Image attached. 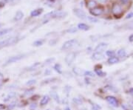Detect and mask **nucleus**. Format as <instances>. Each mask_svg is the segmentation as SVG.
<instances>
[{
    "label": "nucleus",
    "instance_id": "obj_1",
    "mask_svg": "<svg viewBox=\"0 0 133 110\" xmlns=\"http://www.w3.org/2000/svg\"><path fill=\"white\" fill-rule=\"evenodd\" d=\"M20 40L19 36H11L9 38H7L5 39L0 41V48L5 47H9L14 45Z\"/></svg>",
    "mask_w": 133,
    "mask_h": 110
},
{
    "label": "nucleus",
    "instance_id": "obj_2",
    "mask_svg": "<svg viewBox=\"0 0 133 110\" xmlns=\"http://www.w3.org/2000/svg\"><path fill=\"white\" fill-rule=\"evenodd\" d=\"M67 15V12L64 11H52L50 13H48L47 15H45V16L44 17V19H62L64 18Z\"/></svg>",
    "mask_w": 133,
    "mask_h": 110
},
{
    "label": "nucleus",
    "instance_id": "obj_3",
    "mask_svg": "<svg viewBox=\"0 0 133 110\" xmlns=\"http://www.w3.org/2000/svg\"><path fill=\"white\" fill-rule=\"evenodd\" d=\"M79 44V41L75 38L73 39H70V40H68L67 42H65L61 46V50H64V51H67L69 50H72L73 48L75 47Z\"/></svg>",
    "mask_w": 133,
    "mask_h": 110
},
{
    "label": "nucleus",
    "instance_id": "obj_4",
    "mask_svg": "<svg viewBox=\"0 0 133 110\" xmlns=\"http://www.w3.org/2000/svg\"><path fill=\"white\" fill-rule=\"evenodd\" d=\"M26 56H27V54H19V55H16V56H11L5 61V63L3 64V67L8 66L11 64H13V63H16L22 59H24Z\"/></svg>",
    "mask_w": 133,
    "mask_h": 110
},
{
    "label": "nucleus",
    "instance_id": "obj_5",
    "mask_svg": "<svg viewBox=\"0 0 133 110\" xmlns=\"http://www.w3.org/2000/svg\"><path fill=\"white\" fill-rule=\"evenodd\" d=\"M77 55L75 52H70L69 53H67L65 56L64 58V61L66 63V64H67L68 66H70L74 62V61L76 58Z\"/></svg>",
    "mask_w": 133,
    "mask_h": 110
},
{
    "label": "nucleus",
    "instance_id": "obj_6",
    "mask_svg": "<svg viewBox=\"0 0 133 110\" xmlns=\"http://www.w3.org/2000/svg\"><path fill=\"white\" fill-rule=\"evenodd\" d=\"M105 99L109 104L114 107H118L119 106V103H118V100H117L116 98H115L114 96L109 95V96H106Z\"/></svg>",
    "mask_w": 133,
    "mask_h": 110
},
{
    "label": "nucleus",
    "instance_id": "obj_7",
    "mask_svg": "<svg viewBox=\"0 0 133 110\" xmlns=\"http://www.w3.org/2000/svg\"><path fill=\"white\" fill-rule=\"evenodd\" d=\"M112 12L115 16L121 15L122 13H123V10H122L121 6L119 5L118 4H114L112 7Z\"/></svg>",
    "mask_w": 133,
    "mask_h": 110
},
{
    "label": "nucleus",
    "instance_id": "obj_8",
    "mask_svg": "<svg viewBox=\"0 0 133 110\" xmlns=\"http://www.w3.org/2000/svg\"><path fill=\"white\" fill-rule=\"evenodd\" d=\"M73 13L75 15V16H77L78 18H79L81 19H86L87 18L85 12L81 9H79V8L73 9Z\"/></svg>",
    "mask_w": 133,
    "mask_h": 110
},
{
    "label": "nucleus",
    "instance_id": "obj_9",
    "mask_svg": "<svg viewBox=\"0 0 133 110\" xmlns=\"http://www.w3.org/2000/svg\"><path fill=\"white\" fill-rule=\"evenodd\" d=\"M90 13L94 16H98L104 13V9L100 7H96L90 10Z\"/></svg>",
    "mask_w": 133,
    "mask_h": 110
},
{
    "label": "nucleus",
    "instance_id": "obj_10",
    "mask_svg": "<svg viewBox=\"0 0 133 110\" xmlns=\"http://www.w3.org/2000/svg\"><path fill=\"white\" fill-rule=\"evenodd\" d=\"M108 47V44L107 43H105V42H101V43H99L96 47L94 51L95 52H103L104 51L106 50V49Z\"/></svg>",
    "mask_w": 133,
    "mask_h": 110
},
{
    "label": "nucleus",
    "instance_id": "obj_11",
    "mask_svg": "<svg viewBox=\"0 0 133 110\" xmlns=\"http://www.w3.org/2000/svg\"><path fill=\"white\" fill-rule=\"evenodd\" d=\"M50 96L48 95H44V96L42 97L40 101H39V105L41 106H44L46 105H48L49 104V102L50 101Z\"/></svg>",
    "mask_w": 133,
    "mask_h": 110
},
{
    "label": "nucleus",
    "instance_id": "obj_12",
    "mask_svg": "<svg viewBox=\"0 0 133 110\" xmlns=\"http://www.w3.org/2000/svg\"><path fill=\"white\" fill-rule=\"evenodd\" d=\"M50 98H52V99L56 101L57 104H61V98L59 95V94L56 91H51L50 93Z\"/></svg>",
    "mask_w": 133,
    "mask_h": 110
},
{
    "label": "nucleus",
    "instance_id": "obj_13",
    "mask_svg": "<svg viewBox=\"0 0 133 110\" xmlns=\"http://www.w3.org/2000/svg\"><path fill=\"white\" fill-rule=\"evenodd\" d=\"M104 58V56L102 52H94L92 55V59L94 61H101Z\"/></svg>",
    "mask_w": 133,
    "mask_h": 110
},
{
    "label": "nucleus",
    "instance_id": "obj_14",
    "mask_svg": "<svg viewBox=\"0 0 133 110\" xmlns=\"http://www.w3.org/2000/svg\"><path fill=\"white\" fill-rule=\"evenodd\" d=\"M84 71L83 69L79 68V67H73V75H75L77 76H84Z\"/></svg>",
    "mask_w": 133,
    "mask_h": 110
},
{
    "label": "nucleus",
    "instance_id": "obj_15",
    "mask_svg": "<svg viewBox=\"0 0 133 110\" xmlns=\"http://www.w3.org/2000/svg\"><path fill=\"white\" fill-rule=\"evenodd\" d=\"M53 69L56 71L58 74H60V75H62L63 73V69H62V67L61 65L59 64V63H56V64H55L53 67Z\"/></svg>",
    "mask_w": 133,
    "mask_h": 110
},
{
    "label": "nucleus",
    "instance_id": "obj_16",
    "mask_svg": "<svg viewBox=\"0 0 133 110\" xmlns=\"http://www.w3.org/2000/svg\"><path fill=\"white\" fill-rule=\"evenodd\" d=\"M43 12V9L42 8H38L36 10H33L32 12L30 13V16L32 17H37L38 16H40Z\"/></svg>",
    "mask_w": 133,
    "mask_h": 110
},
{
    "label": "nucleus",
    "instance_id": "obj_17",
    "mask_svg": "<svg viewBox=\"0 0 133 110\" xmlns=\"http://www.w3.org/2000/svg\"><path fill=\"white\" fill-rule=\"evenodd\" d=\"M58 79L56 78H46L44 81H42L41 84L42 85H46V84H51V83H53L55 81H56Z\"/></svg>",
    "mask_w": 133,
    "mask_h": 110
},
{
    "label": "nucleus",
    "instance_id": "obj_18",
    "mask_svg": "<svg viewBox=\"0 0 133 110\" xmlns=\"http://www.w3.org/2000/svg\"><path fill=\"white\" fill-rule=\"evenodd\" d=\"M34 91H35V88L34 87H32V88H29L27 89H26L25 92H24V94H23V96L24 97H30L33 95L34 93Z\"/></svg>",
    "mask_w": 133,
    "mask_h": 110
},
{
    "label": "nucleus",
    "instance_id": "obj_19",
    "mask_svg": "<svg viewBox=\"0 0 133 110\" xmlns=\"http://www.w3.org/2000/svg\"><path fill=\"white\" fill-rule=\"evenodd\" d=\"M45 43V39L44 38H40V39H37V40L34 41L33 42V46L34 47H41Z\"/></svg>",
    "mask_w": 133,
    "mask_h": 110
},
{
    "label": "nucleus",
    "instance_id": "obj_20",
    "mask_svg": "<svg viewBox=\"0 0 133 110\" xmlns=\"http://www.w3.org/2000/svg\"><path fill=\"white\" fill-rule=\"evenodd\" d=\"M77 28L79 30H81L87 31L90 30V26L87 25V24H85V23H79V24L78 25Z\"/></svg>",
    "mask_w": 133,
    "mask_h": 110
},
{
    "label": "nucleus",
    "instance_id": "obj_21",
    "mask_svg": "<svg viewBox=\"0 0 133 110\" xmlns=\"http://www.w3.org/2000/svg\"><path fill=\"white\" fill-rule=\"evenodd\" d=\"M118 62H119V58L116 56L110 57L107 60V63L109 64H118Z\"/></svg>",
    "mask_w": 133,
    "mask_h": 110
},
{
    "label": "nucleus",
    "instance_id": "obj_22",
    "mask_svg": "<svg viewBox=\"0 0 133 110\" xmlns=\"http://www.w3.org/2000/svg\"><path fill=\"white\" fill-rule=\"evenodd\" d=\"M16 95H17V94L15 92H9V94L7 95V97L4 98V101H5V102H8V101H10V100H11L12 98H15V97L16 96Z\"/></svg>",
    "mask_w": 133,
    "mask_h": 110
},
{
    "label": "nucleus",
    "instance_id": "obj_23",
    "mask_svg": "<svg viewBox=\"0 0 133 110\" xmlns=\"http://www.w3.org/2000/svg\"><path fill=\"white\" fill-rule=\"evenodd\" d=\"M94 73H95L96 75H98L99 77H105L106 75V73L102 71L101 69H98V68H95V69H94Z\"/></svg>",
    "mask_w": 133,
    "mask_h": 110
},
{
    "label": "nucleus",
    "instance_id": "obj_24",
    "mask_svg": "<svg viewBox=\"0 0 133 110\" xmlns=\"http://www.w3.org/2000/svg\"><path fill=\"white\" fill-rule=\"evenodd\" d=\"M24 17V13H23L21 10H19L16 13L15 16H14V21H20L21 19H22V18Z\"/></svg>",
    "mask_w": 133,
    "mask_h": 110
},
{
    "label": "nucleus",
    "instance_id": "obj_25",
    "mask_svg": "<svg viewBox=\"0 0 133 110\" xmlns=\"http://www.w3.org/2000/svg\"><path fill=\"white\" fill-rule=\"evenodd\" d=\"M16 106H17V102L16 100H12L10 102V104L7 106V110H13Z\"/></svg>",
    "mask_w": 133,
    "mask_h": 110
},
{
    "label": "nucleus",
    "instance_id": "obj_26",
    "mask_svg": "<svg viewBox=\"0 0 133 110\" xmlns=\"http://www.w3.org/2000/svg\"><path fill=\"white\" fill-rule=\"evenodd\" d=\"M41 65V63L40 62H36L35 63V64H32L31 66H30L27 69V71H33V70H35L36 69H37L38 67H39Z\"/></svg>",
    "mask_w": 133,
    "mask_h": 110
},
{
    "label": "nucleus",
    "instance_id": "obj_27",
    "mask_svg": "<svg viewBox=\"0 0 133 110\" xmlns=\"http://www.w3.org/2000/svg\"><path fill=\"white\" fill-rule=\"evenodd\" d=\"M84 76L87 77V78H94L96 77V74L92 71H90V70H85Z\"/></svg>",
    "mask_w": 133,
    "mask_h": 110
},
{
    "label": "nucleus",
    "instance_id": "obj_28",
    "mask_svg": "<svg viewBox=\"0 0 133 110\" xmlns=\"http://www.w3.org/2000/svg\"><path fill=\"white\" fill-rule=\"evenodd\" d=\"M117 55L119 58H124L127 56V52L124 49H120L117 52Z\"/></svg>",
    "mask_w": 133,
    "mask_h": 110
},
{
    "label": "nucleus",
    "instance_id": "obj_29",
    "mask_svg": "<svg viewBox=\"0 0 133 110\" xmlns=\"http://www.w3.org/2000/svg\"><path fill=\"white\" fill-rule=\"evenodd\" d=\"M55 61H56V58H49L48 59H46L44 62L43 64V66H48V65H50L51 64H53V63L55 62Z\"/></svg>",
    "mask_w": 133,
    "mask_h": 110
},
{
    "label": "nucleus",
    "instance_id": "obj_30",
    "mask_svg": "<svg viewBox=\"0 0 133 110\" xmlns=\"http://www.w3.org/2000/svg\"><path fill=\"white\" fill-rule=\"evenodd\" d=\"M12 31L11 28H5V29H2V30H0V37L3 36L5 35H7V33H9L10 32Z\"/></svg>",
    "mask_w": 133,
    "mask_h": 110
},
{
    "label": "nucleus",
    "instance_id": "obj_31",
    "mask_svg": "<svg viewBox=\"0 0 133 110\" xmlns=\"http://www.w3.org/2000/svg\"><path fill=\"white\" fill-rule=\"evenodd\" d=\"M73 102L75 104H76L78 106H81L84 103L82 99L81 98H73Z\"/></svg>",
    "mask_w": 133,
    "mask_h": 110
},
{
    "label": "nucleus",
    "instance_id": "obj_32",
    "mask_svg": "<svg viewBox=\"0 0 133 110\" xmlns=\"http://www.w3.org/2000/svg\"><path fill=\"white\" fill-rule=\"evenodd\" d=\"M36 83H37V80L36 79H30V80H28L25 83V85L27 86H33L35 84H36Z\"/></svg>",
    "mask_w": 133,
    "mask_h": 110
},
{
    "label": "nucleus",
    "instance_id": "obj_33",
    "mask_svg": "<svg viewBox=\"0 0 133 110\" xmlns=\"http://www.w3.org/2000/svg\"><path fill=\"white\" fill-rule=\"evenodd\" d=\"M38 107V104L36 102H32L31 104H29V109L30 110H36Z\"/></svg>",
    "mask_w": 133,
    "mask_h": 110
},
{
    "label": "nucleus",
    "instance_id": "obj_34",
    "mask_svg": "<svg viewBox=\"0 0 133 110\" xmlns=\"http://www.w3.org/2000/svg\"><path fill=\"white\" fill-rule=\"evenodd\" d=\"M96 2L95 1H93V0H91V1H90L88 3H87V7H89V8L90 9H92L94 8V7H96Z\"/></svg>",
    "mask_w": 133,
    "mask_h": 110
},
{
    "label": "nucleus",
    "instance_id": "obj_35",
    "mask_svg": "<svg viewBox=\"0 0 133 110\" xmlns=\"http://www.w3.org/2000/svg\"><path fill=\"white\" fill-rule=\"evenodd\" d=\"M91 109L92 110H101V106L98 105L97 104L92 103V104H91Z\"/></svg>",
    "mask_w": 133,
    "mask_h": 110
},
{
    "label": "nucleus",
    "instance_id": "obj_36",
    "mask_svg": "<svg viewBox=\"0 0 133 110\" xmlns=\"http://www.w3.org/2000/svg\"><path fill=\"white\" fill-rule=\"evenodd\" d=\"M78 30L79 29H78L77 27H70V28H69L66 30V33H75L78 31Z\"/></svg>",
    "mask_w": 133,
    "mask_h": 110
},
{
    "label": "nucleus",
    "instance_id": "obj_37",
    "mask_svg": "<svg viewBox=\"0 0 133 110\" xmlns=\"http://www.w3.org/2000/svg\"><path fill=\"white\" fill-rule=\"evenodd\" d=\"M106 55L107 56H109V58L113 57V56H115V52L113 51V50H107L106 52Z\"/></svg>",
    "mask_w": 133,
    "mask_h": 110
},
{
    "label": "nucleus",
    "instance_id": "obj_38",
    "mask_svg": "<svg viewBox=\"0 0 133 110\" xmlns=\"http://www.w3.org/2000/svg\"><path fill=\"white\" fill-rule=\"evenodd\" d=\"M63 75L64 76V77H66V78H73V74L71 73H69V72H68V71H67V72H63Z\"/></svg>",
    "mask_w": 133,
    "mask_h": 110
},
{
    "label": "nucleus",
    "instance_id": "obj_39",
    "mask_svg": "<svg viewBox=\"0 0 133 110\" xmlns=\"http://www.w3.org/2000/svg\"><path fill=\"white\" fill-rule=\"evenodd\" d=\"M52 74V70L49 68L45 69L44 72V75H50Z\"/></svg>",
    "mask_w": 133,
    "mask_h": 110
},
{
    "label": "nucleus",
    "instance_id": "obj_40",
    "mask_svg": "<svg viewBox=\"0 0 133 110\" xmlns=\"http://www.w3.org/2000/svg\"><path fill=\"white\" fill-rule=\"evenodd\" d=\"M71 89H72V87L70 86H64V91L65 92L66 94H68Z\"/></svg>",
    "mask_w": 133,
    "mask_h": 110
},
{
    "label": "nucleus",
    "instance_id": "obj_41",
    "mask_svg": "<svg viewBox=\"0 0 133 110\" xmlns=\"http://www.w3.org/2000/svg\"><path fill=\"white\" fill-rule=\"evenodd\" d=\"M57 43V40L56 39H51V40L49 42V45L50 46H54L56 45Z\"/></svg>",
    "mask_w": 133,
    "mask_h": 110
},
{
    "label": "nucleus",
    "instance_id": "obj_42",
    "mask_svg": "<svg viewBox=\"0 0 133 110\" xmlns=\"http://www.w3.org/2000/svg\"><path fill=\"white\" fill-rule=\"evenodd\" d=\"M105 89H107V90H109V91H113V92L115 91V87L112 86H105Z\"/></svg>",
    "mask_w": 133,
    "mask_h": 110
},
{
    "label": "nucleus",
    "instance_id": "obj_43",
    "mask_svg": "<svg viewBox=\"0 0 133 110\" xmlns=\"http://www.w3.org/2000/svg\"><path fill=\"white\" fill-rule=\"evenodd\" d=\"M87 19H88L89 21H91V22H94V23H97V22H98V20L97 19H96V18H93V17L90 16V17H87Z\"/></svg>",
    "mask_w": 133,
    "mask_h": 110
},
{
    "label": "nucleus",
    "instance_id": "obj_44",
    "mask_svg": "<svg viewBox=\"0 0 133 110\" xmlns=\"http://www.w3.org/2000/svg\"><path fill=\"white\" fill-rule=\"evenodd\" d=\"M132 17H133V8H132V10L129 13H128V14L127 15L126 19H131V18H132Z\"/></svg>",
    "mask_w": 133,
    "mask_h": 110
},
{
    "label": "nucleus",
    "instance_id": "obj_45",
    "mask_svg": "<svg viewBox=\"0 0 133 110\" xmlns=\"http://www.w3.org/2000/svg\"><path fill=\"white\" fill-rule=\"evenodd\" d=\"M128 106L133 110V100H129V103H128Z\"/></svg>",
    "mask_w": 133,
    "mask_h": 110
},
{
    "label": "nucleus",
    "instance_id": "obj_46",
    "mask_svg": "<svg viewBox=\"0 0 133 110\" xmlns=\"http://www.w3.org/2000/svg\"><path fill=\"white\" fill-rule=\"evenodd\" d=\"M5 109H7V106H5V104H0V110H5Z\"/></svg>",
    "mask_w": 133,
    "mask_h": 110
},
{
    "label": "nucleus",
    "instance_id": "obj_47",
    "mask_svg": "<svg viewBox=\"0 0 133 110\" xmlns=\"http://www.w3.org/2000/svg\"><path fill=\"white\" fill-rule=\"evenodd\" d=\"M121 106H122V108H123L124 110H129V106H128V105H126L125 104H123L121 105Z\"/></svg>",
    "mask_w": 133,
    "mask_h": 110
},
{
    "label": "nucleus",
    "instance_id": "obj_48",
    "mask_svg": "<svg viewBox=\"0 0 133 110\" xmlns=\"http://www.w3.org/2000/svg\"><path fill=\"white\" fill-rule=\"evenodd\" d=\"M127 27H128L129 29H133V21H132L129 23Z\"/></svg>",
    "mask_w": 133,
    "mask_h": 110
},
{
    "label": "nucleus",
    "instance_id": "obj_49",
    "mask_svg": "<svg viewBox=\"0 0 133 110\" xmlns=\"http://www.w3.org/2000/svg\"><path fill=\"white\" fill-rule=\"evenodd\" d=\"M119 1H120L121 3L124 4V5H126V4H127V3L129 2V0H119Z\"/></svg>",
    "mask_w": 133,
    "mask_h": 110
},
{
    "label": "nucleus",
    "instance_id": "obj_50",
    "mask_svg": "<svg viewBox=\"0 0 133 110\" xmlns=\"http://www.w3.org/2000/svg\"><path fill=\"white\" fill-rule=\"evenodd\" d=\"M129 93L130 95H132V96L133 97V87H132V88H130V89H129Z\"/></svg>",
    "mask_w": 133,
    "mask_h": 110
},
{
    "label": "nucleus",
    "instance_id": "obj_51",
    "mask_svg": "<svg viewBox=\"0 0 133 110\" xmlns=\"http://www.w3.org/2000/svg\"><path fill=\"white\" fill-rule=\"evenodd\" d=\"M129 41L130 42H133V34H132L129 37Z\"/></svg>",
    "mask_w": 133,
    "mask_h": 110
},
{
    "label": "nucleus",
    "instance_id": "obj_52",
    "mask_svg": "<svg viewBox=\"0 0 133 110\" xmlns=\"http://www.w3.org/2000/svg\"><path fill=\"white\" fill-rule=\"evenodd\" d=\"M3 78H4V76H3V75L0 73V82H2V81L3 80Z\"/></svg>",
    "mask_w": 133,
    "mask_h": 110
},
{
    "label": "nucleus",
    "instance_id": "obj_53",
    "mask_svg": "<svg viewBox=\"0 0 133 110\" xmlns=\"http://www.w3.org/2000/svg\"><path fill=\"white\" fill-rule=\"evenodd\" d=\"M98 1L101 3H105L108 1V0H98Z\"/></svg>",
    "mask_w": 133,
    "mask_h": 110
},
{
    "label": "nucleus",
    "instance_id": "obj_54",
    "mask_svg": "<svg viewBox=\"0 0 133 110\" xmlns=\"http://www.w3.org/2000/svg\"><path fill=\"white\" fill-rule=\"evenodd\" d=\"M64 110H71V109H70V108L69 106H66L65 109H64Z\"/></svg>",
    "mask_w": 133,
    "mask_h": 110
},
{
    "label": "nucleus",
    "instance_id": "obj_55",
    "mask_svg": "<svg viewBox=\"0 0 133 110\" xmlns=\"http://www.w3.org/2000/svg\"><path fill=\"white\" fill-rule=\"evenodd\" d=\"M5 2H12L13 0H4Z\"/></svg>",
    "mask_w": 133,
    "mask_h": 110
},
{
    "label": "nucleus",
    "instance_id": "obj_56",
    "mask_svg": "<svg viewBox=\"0 0 133 110\" xmlns=\"http://www.w3.org/2000/svg\"><path fill=\"white\" fill-rule=\"evenodd\" d=\"M2 26V24H1V23H0V27H1Z\"/></svg>",
    "mask_w": 133,
    "mask_h": 110
},
{
    "label": "nucleus",
    "instance_id": "obj_57",
    "mask_svg": "<svg viewBox=\"0 0 133 110\" xmlns=\"http://www.w3.org/2000/svg\"><path fill=\"white\" fill-rule=\"evenodd\" d=\"M80 110H86V109H80Z\"/></svg>",
    "mask_w": 133,
    "mask_h": 110
},
{
    "label": "nucleus",
    "instance_id": "obj_58",
    "mask_svg": "<svg viewBox=\"0 0 133 110\" xmlns=\"http://www.w3.org/2000/svg\"><path fill=\"white\" fill-rule=\"evenodd\" d=\"M47 110H50V109H47Z\"/></svg>",
    "mask_w": 133,
    "mask_h": 110
}]
</instances>
